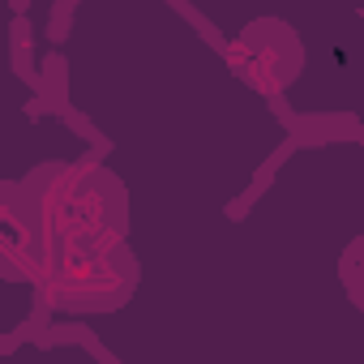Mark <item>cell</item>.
<instances>
[{"mask_svg":"<svg viewBox=\"0 0 364 364\" xmlns=\"http://www.w3.org/2000/svg\"><path fill=\"white\" fill-rule=\"evenodd\" d=\"M236 65H240V73L257 90L274 95V90H283L296 77V69H300V43H296L291 31H283L274 22H257L253 31H245L236 39Z\"/></svg>","mask_w":364,"mask_h":364,"instance_id":"cell-2","label":"cell"},{"mask_svg":"<svg viewBox=\"0 0 364 364\" xmlns=\"http://www.w3.org/2000/svg\"><path fill=\"white\" fill-rule=\"evenodd\" d=\"M343 274H347V283H351V291H355V300L364 304V240L347 253V262H343Z\"/></svg>","mask_w":364,"mask_h":364,"instance_id":"cell-3","label":"cell"},{"mask_svg":"<svg viewBox=\"0 0 364 364\" xmlns=\"http://www.w3.org/2000/svg\"><path fill=\"white\" fill-rule=\"evenodd\" d=\"M5 249L43 300L107 309L137 283L124 240V193L99 163L43 167L5 202Z\"/></svg>","mask_w":364,"mask_h":364,"instance_id":"cell-1","label":"cell"}]
</instances>
